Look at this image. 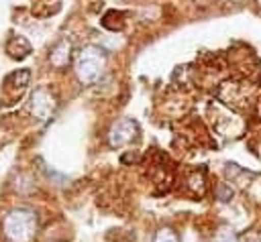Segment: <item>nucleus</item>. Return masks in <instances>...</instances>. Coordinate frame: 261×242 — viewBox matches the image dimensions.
Masks as SVG:
<instances>
[{
    "label": "nucleus",
    "mask_w": 261,
    "mask_h": 242,
    "mask_svg": "<svg viewBox=\"0 0 261 242\" xmlns=\"http://www.w3.org/2000/svg\"><path fill=\"white\" fill-rule=\"evenodd\" d=\"M214 96L222 104L230 106L232 110L247 112V110H251L255 106L257 96H259V87L253 81H249V79H237V77H232V79H226V81L218 83Z\"/></svg>",
    "instance_id": "nucleus-1"
},
{
    "label": "nucleus",
    "mask_w": 261,
    "mask_h": 242,
    "mask_svg": "<svg viewBox=\"0 0 261 242\" xmlns=\"http://www.w3.org/2000/svg\"><path fill=\"white\" fill-rule=\"evenodd\" d=\"M4 236L12 242H27L37 230V216L29 207H14L6 214L2 222Z\"/></svg>",
    "instance_id": "nucleus-2"
},
{
    "label": "nucleus",
    "mask_w": 261,
    "mask_h": 242,
    "mask_svg": "<svg viewBox=\"0 0 261 242\" xmlns=\"http://www.w3.org/2000/svg\"><path fill=\"white\" fill-rule=\"evenodd\" d=\"M104 51L94 47V45H88L80 51V57H77V65H75V71H77V77L84 81V83H92L98 79V75L102 73V67H104Z\"/></svg>",
    "instance_id": "nucleus-3"
},
{
    "label": "nucleus",
    "mask_w": 261,
    "mask_h": 242,
    "mask_svg": "<svg viewBox=\"0 0 261 242\" xmlns=\"http://www.w3.org/2000/svg\"><path fill=\"white\" fill-rule=\"evenodd\" d=\"M230 67L234 69V77L237 79L253 81L259 75V61L249 49H243L241 53L230 51Z\"/></svg>",
    "instance_id": "nucleus-4"
},
{
    "label": "nucleus",
    "mask_w": 261,
    "mask_h": 242,
    "mask_svg": "<svg viewBox=\"0 0 261 242\" xmlns=\"http://www.w3.org/2000/svg\"><path fill=\"white\" fill-rule=\"evenodd\" d=\"M139 128H137V122L130 120V118H122L118 122H114L108 130V142L110 146H122L126 142H130L135 136H137Z\"/></svg>",
    "instance_id": "nucleus-5"
},
{
    "label": "nucleus",
    "mask_w": 261,
    "mask_h": 242,
    "mask_svg": "<svg viewBox=\"0 0 261 242\" xmlns=\"http://www.w3.org/2000/svg\"><path fill=\"white\" fill-rule=\"evenodd\" d=\"M53 96L47 92V89H43V87H39L35 94H33V114L37 116V118H41V120H45L51 112H53Z\"/></svg>",
    "instance_id": "nucleus-6"
},
{
    "label": "nucleus",
    "mask_w": 261,
    "mask_h": 242,
    "mask_svg": "<svg viewBox=\"0 0 261 242\" xmlns=\"http://www.w3.org/2000/svg\"><path fill=\"white\" fill-rule=\"evenodd\" d=\"M69 43L67 41H59L55 47H53V51H51V55H49V61H51V65L53 67H63V65H67V61H69Z\"/></svg>",
    "instance_id": "nucleus-7"
},
{
    "label": "nucleus",
    "mask_w": 261,
    "mask_h": 242,
    "mask_svg": "<svg viewBox=\"0 0 261 242\" xmlns=\"http://www.w3.org/2000/svg\"><path fill=\"white\" fill-rule=\"evenodd\" d=\"M6 51L10 53V57L22 59V57H27V55L31 53V45H29V41H27L24 37H14V39L8 41Z\"/></svg>",
    "instance_id": "nucleus-8"
},
{
    "label": "nucleus",
    "mask_w": 261,
    "mask_h": 242,
    "mask_svg": "<svg viewBox=\"0 0 261 242\" xmlns=\"http://www.w3.org/2000/svg\"><path fill=\"white\" fill-rule=\"evenodd\" d=\"M188 187L198 193V195H204L206 191V179H204V171H194L190 177H188Z\"/></svg>",
    "instance_id": "nucleus-9"
},
{
    "label": "nucleus",
    "mask_w": 261,
    "mask_h": 242,
    "mask_svg": "<svg viewBox=\"0 0 261 242\" xmlns=\"http://www.w3.org/2000/svg\"><path fill=\"white\" fill-rule=\"evenodd\" d=\"M29 79H31V71L29 69H18V71H14L10 77H8V81H12L16 87H24V85H29Z\"/></svg>",
    "instance_id": "nucleus-10"
},
{
    "label": "nucleus",
    "mask_w": 261,
    "mask_h": 242,
    "mask_svg": "<svg viewBox=\"0 0 261 242\" xmlns=\"http://www.w3.org/2000/svg\"><path fill=\"white\" fill-rule=\"evenodd\" d=\"M153 242H179V238H177V234L171 228H159L155 232Z\"/></svg>",
    "instance_id": "nucleus-11"
},
{
    "label": "nucleus",
    "mask_w": 261,
    "mask_h": 242,
    "mask_svg": "<svg viewBox=\"0 0 261 242\" xmlns=\"http://www.w3.org/2000/svg\"><path fill=\"white\" fill-rule=\"evenodd\" d=\"M212 242H239V238H237V234H234L230 228H220V230L214 234Z\"/></svg>",
    "instance_id": "nucleus-12"
},
{
    "label": "nucleus",
    "mask_w": 261,
    "mask_h": 242,
    "mask_svg": "<svg viewBox=\"0 0 261 242\" xmlns=\"http://www.w3.org/2000/svg\"><path fill=\"white\" fill-rule=\"evenodd\" d=\"M232 187L228 185V183H218L216 185V197L220 199V201H230V197H232Z\"/></svg>",
    "instance_id": "nucleus-13"
},
{
    "label": "nucleus",
    "mask_w": 261,
    "mask_h": 242,
    "mask_svg": "<svg viewBox=\"0 0 261 242\" xmlns=\"http://www.w3.org/2000/svg\"><path fill=\"white\" fill-rule=\"evenodd\" d=\"M257 4H259V6H261V0H257Z\"/></svg>",
    "instance_id": "nucleus-14"
}]
</instances>
